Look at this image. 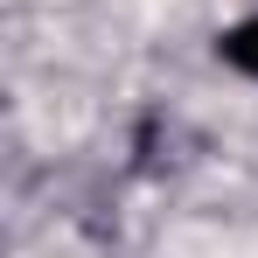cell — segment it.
<instances>
[{
	"label": "cell",
	"mask_w": 258,
	"mask_h": 258,
	"mask_svg": "<svg viewBox=\"0 0 258 258\" xmlns=\"http://www.w3.org/2000/svg\"><path fill=\"white\" fill-rule=\"evenodd\" d=\"M216 56L237 70V77H251L258 84V14H244V21H230L223 35H216Z\"/></svg>",
	"instance_id": "cell-1"
}]
</instances>
